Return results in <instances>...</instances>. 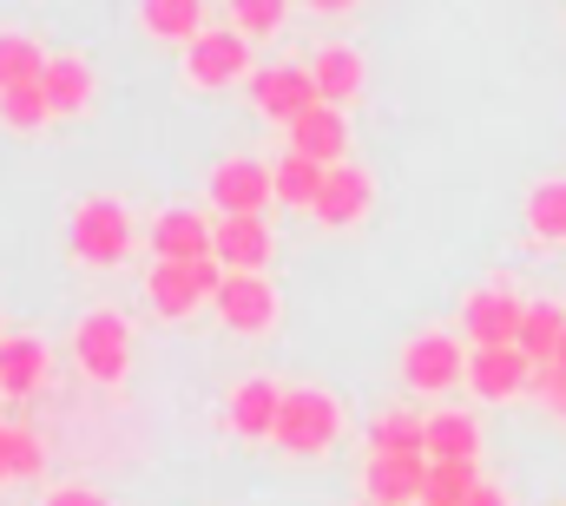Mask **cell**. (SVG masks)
Segmentation results:
<instances>
[{"instance_id": "3", "label": "cell", "mask_w": 566, "mask_h": 506, "mask_svg": "<svg viewBox=\"0 0 566 506\" xmlns=\"http://www.w3.org/2000/svg\"><path fill=\"white\" fill-rule=\"evenodd\" d=\"M145 289H151V309H158V316H185V309H198L205 296L224 289V270H218V256H198V263H158Z\"/></svg>"}, {"instance_id": "5", "label": "cell", "mask_w": 566, "mask_h": 506, "mask_svg": "<svg viewBox=\"0 0 566 506\" xmlns=\"http://www.w3.org/2000/svg\"><path fill=\"white\" fill-rule=\"evenodd\" d=\"M271 198H277V171H264L258 158H231L211 171V204L224 218H264Z\"/></svg>"}, {"instance_id": "1", "label": "cell", "mask_w": 566, "mask_h": 506, "mask_svg": "<svg viewBox=\"0 0 566 506\" xmlns=\"http://www.w3.org/2000/svg\"><path fill=\"white\" fill-rule=\"evenodd\" d=\"M336 428H343V414H336L329 394L290 388V394H283V421H277L271 441H283V454H323V447L336 441Z\"/></svg>"}, {"instance_id": "33", "label": "cell", "mask_w": 566, "mask_h": 506, "mask_svg": "<svg viewBox=\"0 0 566 506\" xmlns=\"http://www.w3.org/2000/svg\"><path fill=\"white\" fill-rule=\"evenodd\" d=\"M46 506H106V500H99V494H86V487H60Z\"/></svg>"}, {"instance_id": "8", "label": "cell", "mask_w": 566, "mask_h": 506, "mask_svg": "<svg viewBox=\"0 0 566 506\" xmlns=\"http://www.w3.org/2000/svg\"><path fill=\"white\" fill-rule=\"evenodd\" d=\"M185 66H191V80L198 86H231L238 73H251V46H244V33H198L191 46H185Z\"/></svg>"}, {"instance_id": "26", "label": "cell", "mask_w": 566, "mask_h": 506, "mask_svg": "<svg viewBox=\"0 0 566 506\" xmlns=\"http://www.w3.org/2000/svg\"><path fill=\"white\" fill-rule=\"evenodd\" d=\"M369 447L376 454H428V421H416V414H376L369 421Z\"/></svg>"}, {"instance_id": "19", "label": "cell", "mask_w": 566, "mask_h": 506, "mask_svg": "<svg viewBox=\"0 0 566 506\" xmlns=\"http://www.w3.org/2000/svg\"><path fill=\"white\" fill-rule=\"evenodd\" d=\"M40 376H46V349H40L33 336H7V342H0V388H7V394H33Z\"/></svg>"}, {"instance_id": "17", "label": "cell", "mask_w": 566, "mask_h": 506, "mask_svg": "<svg viewBox=\"0 0 566 506\" xmlns=\"http://www.w3.org/2000/svg\"><path fill=\"white\" fill-rule=\"evenodd\" d=\"M363 211H369V171L336 165L329 185H323V198H316V218H323V224H356Z\"/></svg>"}, {"instance_id": "4", "label": "cell", "mask_w": 566, "mask_h": 506, "mask_svg": "<svg viewBox=\"0 0 566 506\" xmlns=\"http://www.w3.org/2000/svg\"><path fill=\"white\" fill-rule=\"evenodd\" d=\"M73 349H80V362H86V376H93V381H126V362H133V329H126V316L93 309V316L80 323Z\"/></svg>"}, {"instance_id": "12", "label": "cell", "mask_w": 566, "mask_h": 506, "mask_svg": "<svg viewBox=\"0 0 566 506\" xmlns=\"http://www.w3.org/2000/svg\"><path fill=\"white\" fill-rule=\"evenodd\" d=\"M468 381H474V394L507 401V394L534 388V362H527L521 349H474V356H468Z\"/></svg>"}, {"instance_id": "35", "label": "cell", "mask_w": 566, "mask_h": 506, "mask_svg": "<svg viewBox=\"0 0 566 506\" xmlns=\"http://www.w3.org/2000/svg\"><path fill=\"white\" fill-rule=\"evenodd\" d=\"M7 447H13V428H0V474H7Z\"/></svg>"}, {"instance_id": "7", "label": "cell", "mask_w": 566, "mask_h": 506, "mask_svg": "<svg viewBox=\"0 0 566 506\" xmlns=\"http://www.w3.org/2000/svg\"><path fill=\"white\" fill-rule=\"evenodd\" d=\"M461 316H468L474 349H514V342H521V323H527V309H521L507 289H474Z\"/></svg>"}, {"instance_id": "21", "label": "cell", "mask_w": 566, "mask_h": 506, "mask_svg": "<svg viewBox=\"0 0 566 506\" xmlns=\"http://www.w3.org/2000/svg\"><path fill=\"white\" fill-rule=\"evenodd\" d=\"M46 66H53V60H46L27 33H0V93H13V86H40Z\"/></svg>"}, {"instance_id": "13", "label": "cell", "mask_w": 566, "mask_h": 506, "mask_svg": "<svg viewBox=\"0 0 566 506\" xmlns=\"http://www.w3.org/2000/svg\"><path fill=\"white\" fill-rule=\"evenodd\" d=\"M422 487H428L422 454H376L369 461V500L376 506H409V500H422Z\"/></svg>"}, {"instance_id": "2", "label": "cell", "mask_w": 566, "mask_h": 506, "mask_svg": "<svg viewBox=\"0 0 566 506\" xmlns=\"http://www.w3.org/2000/svg\"><path fill=\"white\" fill-rule=\"evenodd\" d=\"M133 251V218H126V204H113V198H86L80 211H73V256H86V263H119V256Z\"/></svg>"}, {"instance_id": "30", "label": "cell", "mask_w": 566, "mask_h": 506, "mask_svg": "<svg viewBox=\"0 0 566 506\" xmlns=\"http://www.w3.org/2000/svg\"><path fill=\"white\" fill-rule=\"evenodd\" d=\"M231 20H238V33H271L283 20V0H238Z\"/></svg>"}, {"instance_id": "6", "label": "cell", "mask_w": 566, "mask_h": 506, "mask_svg": "<svg viewBox=\"0 0 566 506\" xmlns=\"http://www.w3.org/2000/svg\"><path fill=\"white\" fill-rule=\"evenodd\" d=\"M251 99H258L264 119H283V126H296L303 113L323 106V93H316V80L303 66H258L251 73Z\"/></svg>"}, {"instance_id": "36", "label": "cell", "mask_w": 566, "mask_h": 506, "mask_svg": "<svg viewBox=\"0 0 566 506\" xmlns=\"http://www.w3.org/2000/svg\"><path fill=\"white\" fill-rule=\"evenodd\" d=\"M560 369H566V342H560Z\"/></svg>"}, {"instance_id": "28", "label": "cell", "mask_w": 566, "mask_h": 506, "mask_svg": "<svg viewBox=\"0 0 566 506\" xmlns=\"http://www.w3.org/2000/svg\"><path fill=\"white\" fill-rule=\"evenodd\" d=\"M0 119L13 131H33L53 119V106H46V93L40 86H13V93H0Z\"/></svg>"}, {"instance_id": "25", "label": "cell", "mask_w": 566, "mask_h": 506, "mask_svg": "<svg viewBox=\"0 0 566 506\" xmlns=\"http://www.w3.org/2000/svg\"><path fill=\"white\" fill-rule=\"evenodd\" d=\"M139 20L158 33V40H185V46L205 33V27H198V20H205V7H198V0H145Z\"/></svg>"}, {"instance_id": "20", "label": "cell", "mask_w": 566, "mask_h": 506, "mask_svg": "<svg viewBox=\"0 0 566 506\" xmlns=\"http://www.w3.org/2000/svg\"><path fill=\"white\" fill-rule=\"evenodd\" d=\"M310 80H316L323 106H336V99H349V93L363 86V60H356L349 46H323V53H316V66H310Z\"/></svg>"}, {"instance_id": "22", "label": "cell", "mask_w": 566, "mask_h": 506, "mask_svg": "<svg viewBox=\"0 0 566 506\" xmlns=\"http://www.w3.org/2000/svg\"><path fill=\"white\" fill-rule=\"evenodd\" d=\"M474 494H481V481H474V461H428L422 506H468Z\"/></svg>"}, {"instance_id": "23", "label": "cell", "mask_w": 566, "mask_h": 506, "mask_svg": "<svg viewBox=\"0 0 566 506\" xmlns=\"http://www.w3.org/2000/svg\"><path fill=\"white\" fill-rule=\"evenodd\" d=\"M481 454V428L468 414H434L428 421V461H474Z\"/></svg>"}, {"instance_id": "31", "label": "cell", "mask_w": 566, "mask_h": 506, "mask_svg": "<svg viewBox=\"0 0 566 506\" xmlns=\"http://www.w3.org/2000/svg\"><path fill=\"white\" fill-rule=\"evenodd\" d=\"M7 474H20V481H33V474H40V441H33V434H20V428H13V447H7Z\"/></svg>"}, {"instance_id": "11", "label": "cell", "mask_w": 566, "mask_h": 506, "mask_svg": "<svg viewBox=\"0 0 566 506\" xmlns=\"http://www.w3.org/2000/svg\"><path fill=\"white\" fill-rule=\"evenodd\" d=\"M211 256L231 263V276H258L271 263V224L264 218H224L211 238Z\"/></svg>"}, {"instance_id": "37", "label": "cell", "mask_w": 566, "mask_h": 506, "mask_svg": "<svg viewBox=\"0 0 566 506\" xmlns=\"http://www.w3.org/2000/svg\"><path fill=\"white\" fill-rule=\"evenodd\" d=\"M363 506H376V500H363Z\"/></svg>"}, {"instance_id": "32", "label": "cell", "mask_w": 566, "mask_h": 506, "mask_svg": "<svg viewBox=\"0 0 566 506\" xmlns=\"http://www.w3.org/2000/svg\"><path fill=\"white\" fill-rule=\"evenodd\" d=\"M534 394L554 408V414H566V369L560 362H547V369H534Z\"/></svg>"}, {"instance_id": "10", "label": "cell", "mask_w": 566, "mask_h": 506, "mask_svg": "<svg viewBox=\"0 0 566 506\" xmlns=\"http://www.w3.org/2000/svg\"><path fill=\"white\" fill-rule=\"evenodd\" d=\"M218 316H224V329L258 336V329H271V316H277V289H271L264 276H224V289H218Z\"/></svg>"}, {"instance_id": "34", "label": "cell", "mask_w": 566, "mask_h": 506, "mask_svg": "<svg viewBox=\"0 0 566 506\" xmlns=\"http://www.w3.org/2000/svg\"><path fill=\"white\" fill-rule=\"evenodd\" d=\"M468 506H507V500H501L494 487H481V494H474V500H468Z\"/></svg>"}, {"instance_id": "18", "label": "cell", "mask_w": 566, "mask_h": 506, "mask_svg": "<svg viewBox=\"0 0 566 506\" xmlns=\"http://www.w3.org/2000/svg\"><path fill=\"white\" fill-rule=\"evenodd\" d=\"M560 342H566V309H554V303H534L527 309V323H521V356L534 362V369H547V362H560Z\"/></svg>"}, {"instance_id": "14", "label": "cell", "mask_w": 566, "mask_h": 506, "mask_svg": "<svg viewBox=\"0 0 566 506\" xmlns=\"http://www.w3.org/2000/svg\"><path fill=\"white\" fill-rule=\"evenodd\" d=\"M211 224L198 218V211H165L158 224H151V251L158 263H198V256H211Z\"/></svg>"}, {"instance_id": "16", "label": "cell", "mask_w": 566, "mask_h": 506, "mask_svg": "<svg viewBox=\"0 0 566 506\" xmlns=\"http://www.w3.org/2000/svg\"><path fill=\"white\" fill-rule=\"evenodd\" d=\"M231 434H277V421H283V388L277 381H244L238 394H231Z\"/></svg>"}, {"instance_id": "24", "label": "cell", "mask_w": 566, "mask_h": 506, "mask_svg": "<svg viewBox=\"0 0 566 506\" xmlns=\"http://www.w3.org/2000/svg\"><path fill=\"white\" fill-rule=\"evenodd\" d=\"M40 93H46V106H53V113H80V106L93 99V73H86L80 60H53V66H46V80H40Z\"/></svg>"}, {"instance_id": "29", "label": "cell", "mask_w": 566, "mask_h": 506, "mask_svg": "<svg viewBox=\"0 0 566 506\" xmlns=\"http://www.w3.org/2000/svg\"><path fill=\"white\" fill-rule=\"evenodd\" d=\"M527 224H534L541 238H566V185H541V191L527 198Z\"/></svg>"}, {"instance_id": "15", "label": "cell", "mask_w": 566, "mask_h": 506, "mask_svg": "<svg viewBox=\"0 0 566 506\" xmlns=\"http://www.w3.org/2000/svg\"><path fill=\"white\" fill-rule=\"evenodd\" d=\"M343 145H349V126H343L336 106H316V113H303V119L290 126V151L310 158V165H323V171H336V151H343Z\"/></svg>"}, {"instance_id": "27", "label": "cell", "mask_w": 566, "mask_h": 506, "mask_svg": "<svg viewBox=\"0 0 566 506\" xmlns=\"http://www.w3.org/2000/svg\"><path fill=\"white\" fill-rule=\"evenodd\" d=\"M323 185H329V171H323V165H310V158H296V151L277 165V198H283V204H303V211H316Z\"/></svg>"}, {"instance_id": "9", "label": "cell", "mask_w": 566, "mask_h": 506, "mask_svg": "<svg viewBox=\"0 0 566 506\" xmlns=\"http://www.w3.org/2000/svg\"><path fill=\"white\" fill-rule=\"evenodd\" d=\"M461 376H468V362H461V349L448 336H416L402 349V381L422 388V394H441V388H454Z\"/></svg>"}]
</instances>
